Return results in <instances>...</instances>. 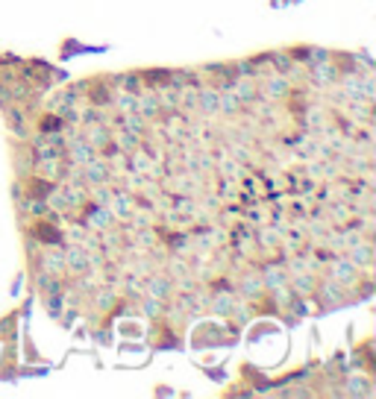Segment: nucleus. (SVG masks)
I'll return each instance as SVG.
<instances>
[{
	"mask_svg": "<svg viewBox=\"0 0 376 399\" xmlns=\"http://www.w3.org/2000/svg\"><path fill=\"white\" fill-rule=\"evenodd\" d=\"M144 294L159 296V299H165V303H168V299L176 294V291H174V279L165 273V270H153V273L144 279Z\"/></svg>",
	"mask_w": 376,
	"mask_h": 399,
	"instance_id": "8",
	"label": "nucleus"
},
{
	"mask_svg": "<svg viewBox=\"0 0 376 399\" xmlns=\"http://www.w3.org/2000/svg\"><path fill=\"white\" fill-rule=\"evenodd\" d=\"M312 303H315V311L317 315H326V311H338V308H347V288L338 282H332L329 276L320 273L317 279V288L312 294Z\"/></svg>",
	"mask_w": 376,
	"mask_h": 399,
	"instance_id": "1",
	"label": "nucleus"
},
{
	"mask_svg": "<svg viewBox=\"0 0 376 399\" xmlns=\"http://www.w3.org/2000/svg\"><path fill=\"white\" fill-rule=\"evenodd\" d=\"M338 74H341V68H338V62L332 59H324V62H317V65H312L309 68V77H312V82L317 85V89H326V85H336L338 82Z\"/></svg>",
	"mask_w": 376,
	"mask_h": 399,
	"instance_id": "10",
	"label": "nucleus"
},
{
	"mask_svg": "<svg viewBox=\"0 0 376 399\" xmlns=\"http://www.w3.org/2000/svg\"><path fill=\"white\" fill-rule=\"evenodd\" d=\"M15 326H18V311H12L9 317L0 320V335H6V338H15Z\"/></svg>",
	"mask_w": 376,
	"mask_h": 399,
	"instance_id": "21",
	"label": "nucleus"
},
{
	"mask_svg": "<svg viewBox=\"0 0 376 399\" xmlns=\"http://www.w3.org/2000/svg\"><path fill=\"white\" fill-rule=\"evenodd\" d=\"M241 112H244V103L239 100V94L232 91V85H227V89H218V118L239 121Z\"/></svg>",
	"mask_w": 376,
	"mask_h": 399,
	"instance_id": "9",
	"label": "nucleus"
},
{
	"mask_svg": "<svg viewBox=\"0 0 376 399\" xmlns=\"http://www.w3.org/2000/svg\"><path fill=\"white\" fill-rule=\"evenodd\" d=\"M259 273L264 282V291H273L280 285H288V270H285V259H271L259 264Z\"/></svg>",
	"mask_w": 376,
	"mask_h": 399,
	"instance_id": "6",
	"label": "nucleus"
},
{
	"mask_svg": "<svg viewBox=\"0 0 376 399\" xmlns=\"http://www.w3.org/2000/svg\"><path fill=\"white\" fill-rule=\"evenodd\" d=\"M33 162H36V153L30 147V141H18L12 138V170H15V176H27L33 174Z\"/></svg>",
	"mask_w": 376,
	"mask_h": 399,
	"instance_id": "5",
	"label": "nucleus"
},
{
	"mask_svg": "<svg viewBox=\"0 0 376 399\" xmlns=\"http://www.w3.org/2000/svg\"><path fill=\"white\" fill-rule=\"evenodd\" d=\"M112 144L118 150H123V153H130V150H135L138 144H142V135L123 130V126H115V130H112Z\"/></svg>",
	"mask_w": 376,
	"mask_h": 399,
	"instance_id": "20",
	"label": "nucleus"
},
{
	"mask_svg": "<svg viewBox=\"0 0 376 399\" xmlns=\"http://www.w3.org/2000/svg\"><path fill=\"white\" fill-rule=\"evenodd\" d=\"M94 153H97V150H91L89 141H82V138L77 135V138H71V141L65 144V162H71V165H80V167H82Z\"/></svg>",
	"mask_w": 376,
	"mask_h": 399,
	"instance_id": "16",
	"label": "nucleus"
},
{
	"mask_svg": "<svg viewBox=\"0 0 376 399\" xmlns=\"http://www.w3.org/2000/svg\"><path fill=\"white\" fill-rule=\"evenodd\" d=\"M259 89H262V77H239L232 82V91L239 94V100L244 106L253 103V100L259 97Z\"/></svg>",
	"mask_w": 376,
	"mask_h": 399,
	"instance_id": "17",
	"label": "nucleus"
},
{
	"mask_svg": "<svg viewBox=\"0 0 376 399\" xmlns=\"http://www.w3.org/2000/svg\"><path fill=\"white\" fill-rule=\"evenodd\" d=\"M165 306H168L165 299L144 294L142 299H138V315H144V320H159L165 315Z\"/></svg>",
	"mask_w": 376,
	"mask_h": 399,
	"instance_id": "19",
	"label": "nucleus"
},
{
	"mask_svg": "<svg viewBox=\"0 0 376 399\" xmlns=\"http://www.w3.org/2000/svg\"><path fill=\"white\" fill-rule=\"evenodd\" d=\"M106 174H109V165L103 162V156H100V153H94L91 159H89L86 165H82V182H86V188L106 182Z\"/></svg>",
	"mask_w": 376,
	"mask_h": 399,
	"instance_id": "15",
	"label": "nucleus"
},
{
	"mask_svg": "<svg viewBox=\"0 0 376 399\" xmlns=\"http://www.w3.org/2000/svg\"><path fill=\"white\" fill-rule=\"evenodd\" d=\"M347 259L359 267L373 264V238H359L353 247H347Z\"/></svg>",
	"mask_w": 376,
	"mask_h": 399,
	"instance_id": "18",
	"label": "nucleus"
},
{
	"mask_svg": "<svg viewBox=\"0 0 376 399\" xmlns=\"http://www.w3.org/2000/svg\"><path fill=\"white\" fill-rule=\"evenodd\" d=\"M320 273L317 270H303V273H291L288 276V288L294 291V296H312L317 288Z\"/></svg>",
	"mask_w": 376,
	"mask_h": 399,
	"instance_id": "14",
	"label": "nucleus"
},
{
	"mask_svg": "<svg viewBox=\"0 0 376 399\" xmlns=\"http://www.w3.org/2000/svg\"><path fill=\"white\" fill-rule=\"evenodd\" d=\"M341 396H353V399H370L376 396V384H373V373L350 367L341 376Z\"/></svg>",
	"mask_w": 376,
	"mask_h": 399,
	"instance_id": "3",
	"label": "nucleus"
},
{
	"mask_svg": "<svg viewBox=\"0 0 376 399\" xmlns=\"http://www.w3.org/2000/svg\"><path fill=\"white\" fill-rule=\"evenodd\" d=\"M106 209L112 211V218H115V220H127V218L133 215V211H135V194L123 191V188H112Z\"/></svg>",
	"mask_w": 376,
	"mask_h": 399,
	"instance_id": "7",
	"label": "nucleus"
},
{
	"mask_svg": "<svg viewBox=\"0 0 376 399\" xmlns=\"http://www.w3.org/2000/svg\"><path fill=\"white\" fill-rule=\"evenodd\" d=\"M235 299H239V294H235V291H212L209 306H206V315H215L218 320L230 317V311L235 308Z\"/></svg>",
	"mask_w": 376,
	"mask_h": 399,
	"instance_id": "11",
	"label": "nucleus"
},
{
	"mask_svg": "<svg viewBox=\"0 0 376 399\" xmlns=\"http://www.w3.org/2000/svg\"><path fill=\"white\" fill-rule=\"evenodd\" d=\"M80 138H82V141H89L91 150L103 153L109 144H112V126L103 123V121H89V123H82V126H80Z\"/></svg>",
	"mask_w": 376,
	"mask_h": 399,
	"instance_id": "4",
	"label": "nucleus"
},
{
	"mask_svg": "<svg viewBox=\"0 0 376 399\" xmlns=\"http://www.w3.org/2000/svg\"><path fill=\"white\" fill-rule=\"evenodd\" d=\"M65 170V156H57V159H36L33 162V174L45 182H59Z\"/></svg>",
	"mask_w": 376,
	"mask_h": 399,
	"instance_id": "13",
	"label": "nucleus"
},
{
	"mask_svg": "<svg viewBox=\"0 0 376 399\" xmlns=\"http://www.w3.org/2000/svg\"><path fill=\"white\" fill-rule=\"evenodd\" d=\"M135 112L142 115L144 121H159L162 118V109H159V97L153 89H142L135 94Z\"/></svg>",
	"mask_w": 376,
	"mask_h": 399,
	"instance_id": "12",
	"label": "nucleus"
},
{
	"mask_svg": "<svg viewBox=\"0 0 376 399\" xmlns=\"http://www.w3.org/2000/svg\"><path fill=\"white\" fill-rule=\"evenodd\" d=\"M320 273L329 276L332 282L344 285V288H353V285H359V282H361V267L347 259V253H336V255H329V259L324 262V267H320Z\"/></svg>",
	"mask_w": 376,
	"mask_h": 399,
	"instance_id": "2",
	"label": "nucleus"
}]
</instances>
